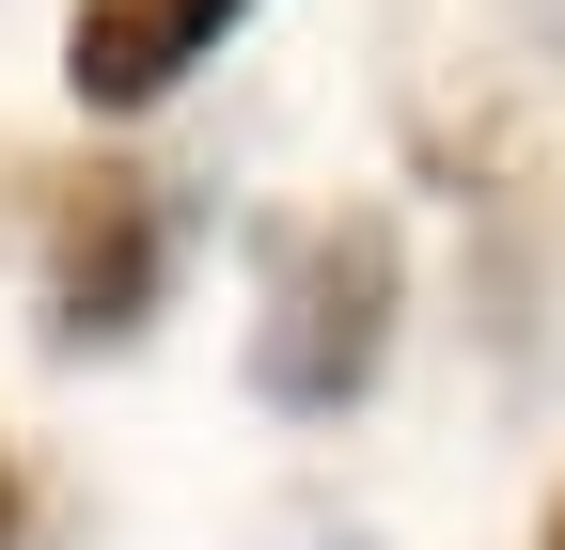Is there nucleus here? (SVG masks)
<instances>
[{
	"instance_id": "f03ea898",
	"label": "nucleus",
	"mask_w": 565,
	"mask_h": 550,
	"mask_svg": "<svg viewBox=\"0 0 565 550\" xmlns=\"http://www.w3.org/2000/svg\"><path fill=\"white\" fill-rule=\"evenodd\" d=\"M158 284H173V204L141 173H95L63 204V252H47V330L63 347H126L158 315Z\"/></svg>"
},
{
	"instance_id": "20e7f679",
	"label": "nucleus",
	"mask_w": 565,
	"mask_h": 550,
	"mask_svg": "<svg viewBox=\"0 0 565 550\" xmlns=\"http://www.w3.org/2000/svg\"><path fill=\"white\" fill-rule=\"evenodd\" d=\"M550 550H565V504H550Z\"/></svg>"
},
{
	"instance_id": "f257e3e1",
	"label": "nucleus",
	"mask_w": 565,
	"mask_h": 550,
	"mask_svg": "<svg viewBox=\"0 0 565 550\" xmlns=\"http://www.w3.org/2000/svg\"><path fill=\"white\" fill-rule=\"evenodd\" d=\"M393 347V221H315L267 284V330H252V393L267 409H345Z\"/></svg>"
},
{
	"instance_id": "7ed1b4c3",
	"label": "nucleus",
	"mask_w": 565,
	"mask_h": 550,
	"mask_svg": "<svg viewBox=\"0 0 565 550\" xmlns=\"http://www.w3.org/2000/svg\"><path fill=\"white\" fill-rule=\"evenodd\" d=\"M236 17L252 0H79L63 17V80H79V110H158L189 63H221Z\"/></svg>"
}]
</instances>
